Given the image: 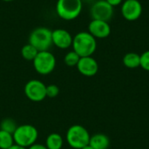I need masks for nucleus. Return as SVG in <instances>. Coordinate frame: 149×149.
Instances as JSON below:
<instances>
[{
	"instance_id": "39448f33",
	"label": "nucleus",
	"mask_w": 149,
	"mask_h": 149,
	"mask_svg": "<svg viewBox=\"0 0 149 149\" xmlns=\"http://www.w3.org/2000/svg\"><path fill=\"white\" fill-rule=\"evenodd\" d=\"M52 32L47 27H38L29 36V44L33 45L38 52L49 51L52 45Z\"/></svg>"
},
{
	"instance_id": "f257e3e1",
	"label": "nucleus",
	"mask_w": 149,
	"mask_h": 149,
	"mask_svg": "<svg viewBox=\"0 0 149 149\" xmlns=\"http://www.w3.org/2000/svg\"><path fill=\"white\" fill-rule=\"evenodd\" d=\"M72 49L80 57L92 56L97 49L96 38L88 31H80L73 37Z\"/></svg>"
},
{
	"instance_id": "423d86ee",
	"label": "nucleus",
	"mask_w": 149,
	"mask_h": 149,
	"mask_svg": "<svg viewBox=\"0 0 149 149\" xmlns=\"http://www.w3.org/2000/svg\"><path fill=\"white\" fill-rule=\"evenodd\" d=\"M32 62L35 71L40 75H48L56 67V58L49 51L38 52Z\"/></svg>"
},
{
	"instance_id": "f3484780",
	"label": "nucleus",
	"mask_w": 149,
	"mask_h": 149,
	"mask_svg": "<svg viewBox=\"0 0 149 149\" xmlns=\"http://www.w3.org/2000/svg\"><path fill=\"white\" fill-rule=\"evenodd\" d=\"M14 144L13 134L0 130V149H8Z\"/></svg>"
},
{
	"instance_id": "a211bd4d",
	"label": "nucleus",
	"mask_w": 149,
	"mask_h": 149,
	"mask_svg": "<svg viewBox=\"0 0 149 149\" xmlns=\"http://www.w3.org/2000/svg\"><path fill=\"white\" fill-rule=\"evenodd\" d=\"M17 127V126L15 120L11 118H5L0 123V130L8 132L11 134H13V133L15 132Z\"/></svg>"
},
{
	"instance_id": "5701e85b",
	"label": "nucleus",
	"mask_w": 149,
	"mask_h": 149,
	"mask_svg": "<svg viewBox=\"0 0 149 149\" xmlns=\"http://www.w3.org/2000/svg\"><path fill=\"white\" fill-rule=\"evenodd\" d=\"M27 149H47V148L45 147V145H42L40 143H35L33 145H31V147H29Z\"/></svg>"
},
{
	"instance_id": "0eeeda50",
	"label": "nucleus",
	"mask_w": 149,
	"mask_h": 149,
	"mask_svg": "<svg viewBox=\"0 0 149 149\" xmlns=\"http://www.w3.org/2000/svg\"><path fill=\"white\" fill-rule=\"evenodd\" d=\"M25 96L33 102L43 101L46 98V86L38 79L29 80L24 88Z\"/></svg>"
},
{
	"instance_id": "b1692460",
	"label": "nucleus",
	"mask_w": 149,
	"mask_h": 149,
	"mask_svg": "<svg viewBox=\"0 0 149 149\" xmlns=\"http://www.w3.org/2000/svg\"><path fill=\"white\" fill-rule=\"evenodd\" d=\"M8 149H27V148H24V147H21V146H19V145L14 144V145H12L10 148H9Z\"/></svg>"
},
{
	"instance_id": "20e7f679",
	"label": "nucleus",
	"mask_w": 149,
	"mask_h": 149,
	"mask_svg": "<svg viewBox=\"0 0 149 149\" xmlns=\"http://www.w3.org/2000/svg\"><path fill=\"white\" fill-rule=\"evenodd\" d=\"M38 138V132L37 128L32 125H21L17 126L13 133L14 143L28 148L31 145L35 144Z\"/></svg>"
},
{
	"instance_id": "6e6552de",
	"label": "nucleus",
	"mask_w": 149,
	"mask_h": 149,
	"mask_svg": "<svg viewBox=\"0 0 149 149\" xmlns=\"http://www.w3.org/2000/svg\"><path fill=\"white\" fill-rule=\"evenodd\" d=\"M90 14L93 19L109 22L113 15V7L106 0H99L92 5Z\"/></svg>"
},
{
	"instance_id": "4468645a",
	"label": "nucleus",
	"mask_w": 149,
	"mask_h": 149,
	"mask_svg": "<svg viewBox=\"0 0 149 149\" xmlns=\"http://www.w3.org/2000/svg\"><path fill=\"white\" fill-rule=\"evenodd\" d=\"M64 145L63 137L58 133L50 134L45 140V147L47 149H62Z\"/></svg>"
},
{
	"instance_id": "1a4fd4ad",
	"label": "nucleus",
	"mask_w": 149,
	"mask_h": 149,
	"mask_svg": "<svg viewBox=\"0 0 149 149\" xmlns=\"http://www.w3.org/2000/svg\"><path fill=\"white\" fill-rule=\"evenodd\" d=\"M142 4L139 0H125L121 3V15L130 22L136 21L142 14Z\"/></svg>"
},
{
	"instance_id": "aec40b11",
	"label": "nucleus",
	"mask_w": 149,
	"mask_h": 149,
	"mask_svg": "<svg viewBox=\"0 0 149 149\" xmlns=\"http://www.w3.org/2000/svg\"><path fill=\"white\" fill-rule=\"evenodd\" d=\"M59 93V88L58 86L52 84L46 86V97L48 98H55Z\"/></svg>"
},
{
	"instance_id": "4be33fe9",
	"label": "nucleus",
	"mask_w": 149,
	"mask_h": 149,
	"mask_svg": "<svg viewBox=\"0 0 149 149\" xmlns=\"http://www.w3.org/2000/svg\"><path fill=\"white\" fill-rule=\"evenodd\" d=\"M106 1L113 8L118 6V5H120L123 3V0H106Z\"/></svg>"
},
{
	"instance_id": "9b49d317",
	"label": "nucleus",
	"mask_w": 149,
	"mask_h": 149,
	"mask_svg": "<svg viewBox=\"0 0 149 149\" xmlns=\"http://www.w3.org/2000/svg\"><path fill=\"white\" fill-rule=\"evenodd\" d=\"M88 32L95 38H106L111 34V26L108 22L93 19L89 23Z\"/></svg>"
},
{
	"instance_id": "9d476101",
	"label": "nucleus",
	"mask_w": 149,
	"mask_h": 149,
	"mask_svg": "<svg viewBox=\"0 0 149 149\" xmlns=\"http://www.w3.org/2000/svg\"><path fill=\"white\" fill-rule=\"evenodd\" d=\"M52 45L59 49L65 50L72 46L73 37L66 30L56 29L52 32Z\"/></svg>"
},
{
	"instance_id": "f8f14e48",
	"label": "nucleus",
	"mask_w": 149,
	"mask_h": 149,
	"mask_svg": "<svg viewBox=\"0 0 149 149\" xmlns=\"http://www.w3.org/2000/svg\"><path fill=\"white\" fill-rule=\"evenodd\" d=\"M77 69L80 74L86 77H93L97 74L99 71V65L96 59L92 56L82 57L77 65Z\"/></svg>"
},
{
	"instance_id": "7ed1b4c3",
	"label": "nucleus",
	"mask_w": 149,
	"mask_h": 149,
	"mask_svg": "<svg viewBox=\"0 0 149 149\" xmlns=\"http://www.w3.org/2000/svg\"><path fill=\"white\" fill-rule=\"evenodd\" d=\"M82 7V0H58L56 12L60 18L71 21L80 15Z\"/></svg>"
},
{
	"instance_id": "dca6fc26",
	"label": "nucleus",
	"mask_w": 149,
	"mask_h": 149,
	"mask_svg": "<svg viewBox=\"0 0 149 149\" xmlns=\"http://www.w3.org/2000/svg\"><path fill=\"white\" fill-rule=\"evenodd\" d=\"M38 51L31 44H26L24 45L22 49H21V55L22 57L28 61H33L36 56L38 55Z\"/></svg>"
},
{
	"instance_id": "6ab92c4d",
	"label": "nucleus",
	"mask_w": 149,
	"mask_h": 149,
	"mask_svg": "<svg viewBox=\"0 0 149 149\" xmlns=\"http://www.w3.org/2000/svg\"><path fill=\"white\" fill-rule=\"evenodd\" d=\"M80 59V57L72 50L69 52H67L64 58V61H65V64L67 65V66H70V67H73V66H77L79 61Z\"/></svg>"
},
{
	"instance_id": "412c9836",
	"label": "nucleus",
	"mask_w": 149,
	"mask_h": 149,
	"mask_svg": "<svg viewBox=\"0 0 149 149\" xmlns=\"http://www.w3.org/2000/svg\"><path fill=\"white\" fill-rule=\"evenodd\" d=\"M141 67L149 72V50L141 55Z\"/></svg>"
},
{
	"instance_id": "393cba45",
	"label": "nucleus",
	"mask_w": 149,
	"mask_h": 149,
	"mask_svg": "<svg viewBox=\"0 0 149 149\" xmlns=\"http://www.w3.org/2000/svg\"><path fill=\"white\" fill-rule=\"evenodd\" d=\"M81 149H93L90 145H87V146H86V147H84L83 148H81Z\"/></svg>"
},
{
	"instance_id": "2eb2a0df",
	"label": "nucleus",
	"mask_w": 149,
	"mask_h": 149,
	"mask_svg": "<svg viewBox=\"0 0 149 149\" xmlns=\"http://www.w3.org/2000/svg\"><path fill=\"white\" fill-rule=\"evenodd\" d=\"M124 65L129 69H134L141 66V55L135 52H128L122 58Z\"/></svg>"
},
{
	"instance_id": "f03ea898",
	"label": "nucleus",
	"mask_w": 149,
	"mask_h": 149,
	"mask_svg": "<svg viewBox=\"0 0 149 149\" xmlns=\"http://www.w3.org/2000/svg\"><path fill=\"white\" fill-rule=\"evenodd\" d=\"M91 135L86 128L81 125H73L70 127L65 134V140L68 145L74 149H81L89 145Z\"/></svg>"
},
{
	"instance_id": "a878e982",
	"label": "nucleus",
	"mask_w": 149,
	"mask_h": 149,
	"mask_svg": "<svg viewBox=\"0 0 149 149\" xmlns=\"http://www.w3.org/2000/svg\"><path fill=\"white\" fill-rule=\"evenodd\" d=\"M2 1H3V2H12L14 0H2Z\"/></svg>"
},
{
	"instance_id": "ddd939ff",
	"label": "nucleus",
	"mask_w": 149,
	"mask_h": 149,
	"mask_svg": "<svg viewBox=\"0 0 149 149\" xmlns=\"http://www.w3.org/2000/svg\"><path fill=\"white\" fill-rule=\"evenodd\" d=\"M89 145L93 149H108L110 140L104 134H95L90 138Z\"/></svg>"
}]
</instances>
